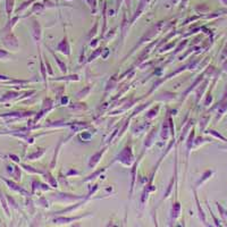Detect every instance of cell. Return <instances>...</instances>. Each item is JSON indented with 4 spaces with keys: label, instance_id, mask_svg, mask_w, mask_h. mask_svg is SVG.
<instances>
[{
    "label": "cell",
    "instance_id": "cell-1",
    "mask_svg": "<svg viewBox=\"0 0 227 227\" xmlns=\"http://www.w3.org/2000/svg\"><path fill=\"white\" fill-rule=\"evenodd\" d=\"M4 43L8 47L9 49H17L18 48V41H17L16 36L9 33L8 35L4 39Z\"/></svg>",
    "mask_w": 227,
    "mask_h": 227
},
{
    "label": "cell",
    "instance_id": "cell-5",
    "mask_svg": "<svg viewBox=\"0 0 227 227\" xmlns=\"http://www.w3.org/2000/svg\"><path fill=\"white\" fill-rule=\"evenodd\" d=\"M104 152V149L102 150V151L98 152V153H97L96 156H93V157H92L91 160H90V163H89V165H90V167H92V166H94V165H96V163H98V161H99V158L101 157V155H102Z\"/></svg>",
    "mask_w": 227,
    "mask_h": 227
},
{
    "label": "cell",
    "instance_id": "cell-9",
    "mask_svg": "<svg viewBox=\"0 0 227 227\" xmlns=\"http://www.w3.org/2000/svg\"><path fill=\"white\" fill-rule=\"evenodd\" d=\"M9 77H7V76L5 75H0V81H8Z\"/></svg>",
    "mask_w": 227,
    "mask_h": 227
},
{
    "label": "cell",
    "instance_id": "cell-7",
    "mask_svg": "<svg viewBox=\"0 0 227 227\" xmlns=\"http://www.w3.org/2000/svg\"><path fill=\"white\" fill-rule=\"evenodd\" d=\"M8 58H10V55H9V52H7L6 50H2V49H0V59L6 60V59H8Z\"/></svg>",
    "mask_w": 227,
    "mask_h": 227
},
{
    "label": "cell",
    "instance_id": "cell-4",
    "mask_svg": "<svg viewBox=\"0 0 227 227\" xmlns=\"http://www.w3.org/2000/svg\"><path fill=\"white\" fill-rule=\"evenodd\" d=\"M5 182L8 184L10 189H13V190H15V191H17V192H20V193H24V194H26V192H25L24 190L22 189V187H20L18 185H16L15 183H13V182H10V181H8V179H5Z\"/></svg>",
    "mask_w": 227,
    "mask_h": 227
},
{
    "label": "cell",
    "instance_id": "cell-3",
    "mask_svg": "<svg viewBox=\"0 0 227 227\" xmlns=\"http://www.w3.org/2000/svg\"><path fill=\"white\" fill-rule=\"evenodd\" d=\"M14 2H15V0H6V12H7L8 18H10V16H12L13 9H14Z\"/></svg>",
    "mask_w": 227,
    "mask_h": 227
},
{
    "label": "cell",
    "instance_id": "cell-8",
    "mask_svg": "<svg viewBox=\"0 0 227 227\" xmlns=\"http://www.w3.org/2000/svg\"><path fill=\"white\" fill-rule=\"evenodd\" d=\"M43 153V149H41V151L39 152V151H36V152H34L33 155H30L28 156V159H31V160H33V159H35L36 157H40L41 155Z\"/></svg>",
    "mask_w": 227,
    "mask_h": 227
},
{
    "label": "cell",
    "instance_id": "cell-10",
    "mask_svg": "<svg viewBox=\"0 0 227 227\" xmlns=\"http://www.w3.org/2000/svg\"><path fill=\"white\" fill-rule=\"evenodd\" d=\"M0 157H1V155H0Z\"/></svg>",
    "mask_w": 227,
    "mask_h": 227
},
{
    "label": "cell",
    "instance_id": "cell-6",
    "mask_svg": "<svg viewBox=\"0 0 227 227\" xmlns=\"http://www.w3.org/2000/svg\"><path fill=\"white\" fill-rule=\"evenodd\" d=\"M16 97H17L16 92H7V93L0 99V101H7V100H10V99H13V98H16Z\"/></svg>",
    "mask_w": 227,
    "mask_h": 227
},
{
    "label": "cell",
    "instance_id": "cell-2",
    "mask_svg": "<svg viewBox=\"0 0 227 227\" xmlns=\"http://www.w3.org/2000/svg\"><path fill=\"white\" fill-rule=\"evenodd\" d=\"M32 30H33V38L35 39L36 41L40 40L41 36V27L39 23L36 20H33V25H32Z\"/></svg>",
    "mask_w": 227,
    "mask_h": 227
}]
</instances>
